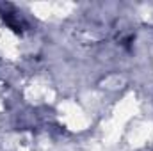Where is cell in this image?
Returning a JSON list of instances; mask_svg holds the SVG:
<instances>
[{
	"instance_id": "obj_1",
	"label": "cell",
	"mask_w": 153,
	"mask_h": 151,
	"mask_svg": "<svg viewBox=\"0 0 153 151\" xmlns=\"http://www.w3.org/2000/svg\"><path fill=\"white\" fill-rule=\"evenodd\" d=\"M0 18L16 34H23V30L27 29V23H25L22 13H18L14 9V5H11V4H0Z\"/></svg>"
}]
</instances>
